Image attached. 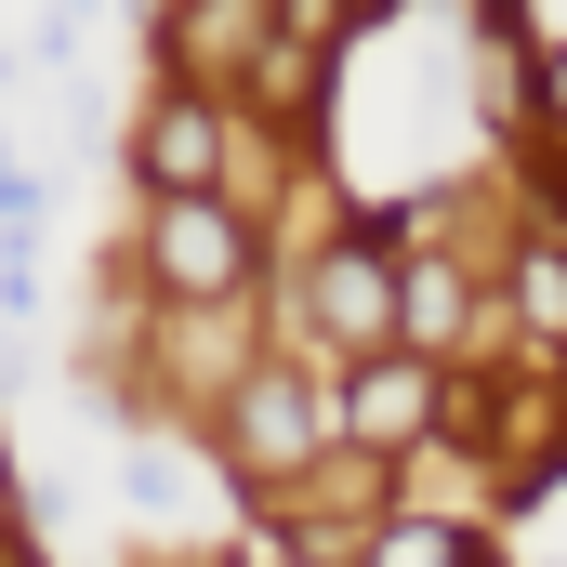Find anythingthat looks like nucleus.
<instances>
[{"instance_id": "1", "label": "nucleus", "mask_w": 567, "mask_h": 567, "mask_svg": "<svg viewBox=\"0 0 567 567\" xmlns=\"http://www.w3.org/2000/svg\"><path fill=\"white\" fill-rule=\"evenodd\" d=\"M145 278H158V303H238L251 290V225L225 198H158L145 212Z\"/></svg>"}, {"instance_id": "2", "label": "nucleus", "mask_w": 567, "mask_h": 567, "mask_svg": "<svg viewBox=\"0 0 567 567\" xmlns=\"http://www.w3.org/2000/svg\"><path fill=\"white\" fill-rule=\"evenodd\" d=\"M317 449H330V396H303L290 370H238V383H225V462H238V475L278 488Z\"/></svg>"}, {"instance_id": "3", "label": "nucleus", "mask_w": 567, "mask_h": 567, "mask_svg": "<svg viewBox=\"0 0 567 567\" xmlns=\"http://www.w3.org/2000/svg\"><path fill=\"white\" fill-rule=\"evenodd\" d=\"M435 410H449V370L410 357V343H370L357 383H343V410H330V435L343 449H410V435H435Z\"/></svg>"}, {"instance_id": "4", "label": "nucleus", "mask_w": 567, "mask_h": 567, "mask_svg": "<svg viewBox=\"0 0 567 567\" xmlns=\"http://www.w3.org/2000/svg\"><path fill=\"white\" fill-rule=\"evenodd\" d=\"M225 133H238L225 93H185V80H172V93L145 106V133H133L145 198H212V185H225Z\"/></svg>"}, {"instance_id": "5", "label": "nucleus", "mask_w": 567, "mask_h": 567, "mask_svg": "<svg viewBox=\"0 0 567 567\" xmlns=\"http://www.w3.org/2000/svg\"><path fill=\"white\" fill-rule=\"evenodd\" d=\"M278 40V0H172L158 13V66L185 80V93H225V80H251V53Z\"/></svg>"}, {"instance_id": "6", "label": "nucleus", "mask_w": 567, "mask_h": 567, "mask_svg": "<svg viewBox=\"0 0 567 567\" xmlns=\"http://www.w3.org/2000/svg\"><path fill=\"white\" fill-rule=\"evenodd\" d=\"M303 317H317L330 343H357V357H370V343H396V278H383V251H370V238H343V251L317 265V290H303Z\"/></svg>"}, {"instance_id": "7", "label": "nucleus", "mask_w": 567, "mask_h": 567, "mask_svg": "<svg viewBox=\"0 0 567 567\" xmlns=\"http://www.w3.org/2000/svg\"><path fill=\"white\" fill-rule=\"evenodd\" d=\"M370 567H488V542L449 528V515H396V528L370 542Z\"/></svg>"}, {"instance_id": "8", "label": "nucleus", "mask_w": 567, "mask_h": 567, "mask_svg": "<svg viewBox=\"0 0 567 567\" xmlns=\"http://www.w3.org/2000/svg\"><path fill=\"white\" fill-rule=\"evenodd\" d=\"M502 303L542 330V343H567V251L542 238V251H515V278H502Z\"/></svg>"}, {"instance_id": "9", "label": "nucleus", "mask_w": 567, "mask_h": 567, "mask_svg": "<svg viewBox=\"0 0 567 567\" xmlns=\"http://www.w3.org/2000/svg\"><path fill=\"white\" fill-rule=\"evenodd\" d=\"M40 225H53V185L27 172V145L0 133V238H40Z\"/></svg>"}, {"instance_id": "10", "label": "nucleus", "mask_w": 567, "mask_h": 567, "mask_svg": "<svg viewBox=\"0 0 567 567\" xmlns=\"http://www.w3.org/2000/svg\"><path fill=\"white\" fill-rule=\"evenodd\" d=\"M528 106H542V120H555V133H567V40H555V53H542V93H528Z\"/></svg>"}, {"instance_id": "11", "label": "nucleus", "mask_w": 567, "mask_h": 567, "mask_svg": "<svg viewBox=\"0 0 567 567\" xmlns=\"http://www.w3.org/2000/svg\"><path fill=\"white\" fill-rule=\"evenodd\" d=\"M0 475H13V449H0Z\"/></svg>"}, {"instance_id": "12", "label": "nucleus", "mask_w": 567, "mask_h": 567, "mask_svg": "<svg viewBox=\"0 0 567 567\" xmlns=\"http://www.w3.org/2000/svg\"><path fill=\"white\" fill-rule=\"evenodd\" d=\"M555 212H567V198H555Z\"/></svg>"}]
</instances>
